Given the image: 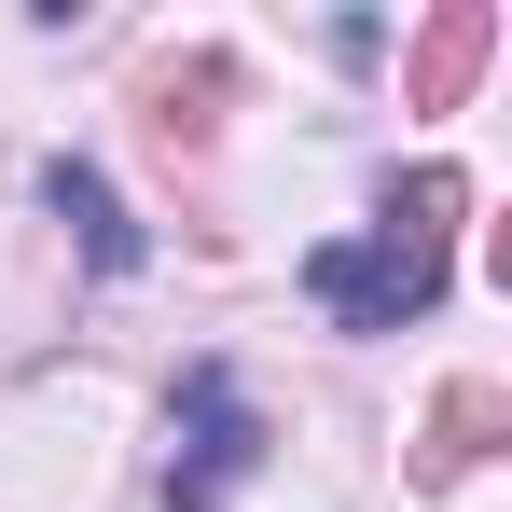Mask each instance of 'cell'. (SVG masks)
<instances>
[{
    "mask_svg": "<svg viewBox=\"0 0 512 512\" xmlns=\"http://www.w3.org/2000/svg\"><path fill=\"white\" fill-rule=\"evenodd\" d=\"M457 208H471L457 167L388 180L374 236H319V250H305V305H319L333 333H402V319H429L443 277H457Z\"/></svg>",
    "mask_w": 512,
    "mask_h": 512,
    "instance_id": "cell-1",
    "label": "cell"
},
{
    "mask_svg": "<svg viewBox=\"0 0 512 512\" xmlns=\"http://www.w3.org/2000/svg\"><path fill=\"white\" fill-rule=\"evenodd\" d=\"M263 471V416L236 388V360H194L167 402V512H236Z\"/></svg>",
    "mask_w": 512,
    "mask_h": 512,
    "instance_id": "cell-2",
    "label": "cell"
},
{
    "mask_svg": "<svg viewBox=\"0 0 512 512\" xmlns=\"http://www.w3.org/2000/svg\"><path fill=\"white\" fill-rule=\"evenodd\" d=\"M499 388H485V374H457V388H443V402H429V443H416V485H457V471H471V457H485V443H499Z\"/></svg>",
    "mask_w": 512,
    "mask_h": 512,
    "instance_id": "cell-5",
    "label": "cell"
},
{
    "mask_svg": "<svg viewBox=\"0 0 512 512\" xmlns=\"http://www.w3.org/2000/svg\"><path fill=\"white\" fill-rule=\"evenodd\" d=\"M485 56H499V14L485 0H443L416 28V56H402V111H457V97L485 84Z\"/></svg>",
    "mask_w": 512,
    "mask_h": 512,
    "instance_id": "cell-3",
    "label": "cell"
},
{
    "mask_svg": "<svg viewBox=\"0 0 512 512\" xmlns=\"http://www.w3.org/2000/svg\"><path fill=\"white\" fill-rule=\"evenodd\" d=\"M42 208L84 236V263H97V277H139V222H125V194H111L84 153H56V167H42Z\"/></svg>",
    "mask_w": 512,
    "mask_h": 512,
    "instance_id": "cell-4",
    "label": "cell"
}]
</instances>
